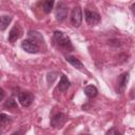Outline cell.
Listing matches in <instances>:
<instances>
[{
	"mask_svg": "<svg viewBox=\"0 0 135 135\" xmlns=\"http://www.w3.org/2000/svg\"><path fill=\"white\" fill-rule=\"evenodd\" d=\"M66 61H68L70 64H72L75 69H77V70H79V71H83V70H84V66H83L82 62H81L79 59H77L76 57L66 56Z\"/></svg>",
	"mask_w": 135,
	"mask_h": 135,
	"instance_id": "obj_9",
	"label": "cell"
},
{
	"mask_svg": "<svg viewBox=\"0 0 135 135\" xmlns=\"http://www.w3.org/2000/svg\"><path fill=\"white\" fill-rule=\"evenodd\" d=\"M11 21H12L11 16H1L0 17V31H4L8 26Z\"/></svg>",
	"mask_w": 135,
	"mask_h": 135,
	"instance_id": "obj_15",
	"label": "cell"
},
{
	"mask_svg": "<svg viewBox=\"0 0 135 135\" xmlns=\"http://www.w3.org/2000/svg\"><path fill=\"white\" fill-rule=\"evenodd\" d=\"M5 97V92H4V90L3 89H1L0 88V101L1 100H3V98Z\"/></svg>",
	"mask_w": 135,
	"mask_h": 135,
	"instance_id": "obj_19",
	"label": "cell"
},
{
	"mask_svg": "<svg viewBox=\"0 0 135 135\" xmlns=\"http://www.w3.org/2000/svg\"><path fill=\"white\" fill-rule=\"evenodd\" d=\"M71 83H70V80L68 79V77L65 75H62L60 80H59V83H58V90L60 92H65L69 90Z\"/></svg>",
	"mask_w": 135,
	"mask_h": 135,
	"instance_id": "obj_11",
	"label": "cell"
},
{
	"mask_svg": "<svg viewBox=\"0 0 135 135\" xmlns=\"http://www.w3.org/2000/svg\"><path fill=\"white\" fill-rule=\"evenodd\" d=\"M84 17H85L86 23L90 24V25H95V24H97V23L100 22V16L96 12L85 9L84 11Z\"/></svg>",
	"mask_w": 135,
	"mask_h": 135,
	"instance_id": "obj_5",
	"label": "cell"
},
{
	"mask_svg": "<svg viewBox=\"0 0 135 135\" xmlns=\"http://www.w3.org/2000/svg\"><path fill=\"white\" fill-rule=\"evenodd\" d=\"M105 134H115V135H119L120 133H119L117 130H115V128H112L111 130H108V131L105 132Z\"/></svg>",
	"mask_w": 135,
	"mask_h": 135,
	"instance_id": "obj_18",
	"label": "cell"
},
{
	"mask_svg": "<svg viewBox=\"0 0 135 135\" xmlns=\"http://www.w3.org/2000/svg\"><path fill=\"white\" fill-rule=\"evenodd\" d=\"M21 47L27 52V53H31V54H37L39 52V46L37 43L33 42L32 40L27 39V40H23L21 42Z\"/></svg>",
	"mask_w": 135,
	"mask_h": 135,
	"instance_id": "obj_6",
	"label": "cell"
},
{
	"mask_svg": "<svg viewBox=\"0 0 135 135\" xmlns=\"http://www.w3.org/2000/svg\"><path fill=\"white\" fill-rule=\"evenodd\" d=\"M1 133H2V131H1V130H0V134H1Z\"/></svg>",
	"mask_w": 135,
	"mask_h": 135,
	"instance_id": "obj_20",
	"label": "cell"
},
{
	"mask_svg": "<svg viewBox=\"0 0 135 135\" xmlns=\"http://www.w3.org/2000/svg\"><path fill=\"white\" fill-rule=\"evenodd\" d=\"M71 22L73 24V26L75 27H79L82 23V11L80 8V6H75L72 11L71 14Z\"/></svg>",
	"mask_w": 135,
	"mask_h": 135,
	"instance_id": "obj_3",
	"label": "cell"
},
{
	"mask_svg": "<svg viewBox=\"0 0 135 135\" xmlns=\"http://www.w3.org/2000/svg\"><path fill=\"white\" fill-rule=\"evenodd\" d=\"M18 100L22 107H30L34 100V97L28 92H20L18 94Z\"/></svg>",
	"mask_w": 135,
	"mask_h": 135,
	"instance_id": "obj_7",
	"label": "cell"
},
{
	"mask_svg": "<svg viewBox=\"0 0 135 135\" xmlns=\"http://www.w3.org/2000/svg\"><path fill=\"white\" fill-rule=\"evenodd\" d=\"M4 108H6V109H17V103L14 100V98H9L4 103Z\"/></svg>",
	"mask_w": 135,
	"mask_h": 135,
	"instance_id": "obj_16",
	"label": "cell"
},
{
	"mask_svg": "<svg viewBox=\"0 0 135 135\" xmlns=\"http://www.w3.org/2000/svg\"><path fill=\"white\" fill-rule=\"evenodd\" d=\"M21 35H22V30H21V27H20L18 24H16V25H14L13 28L9 31V34H8V41L12 42V43H14L15 41H17V40L20 38Z\"/></svg>",
	"mask_w": 135,
	"mask_h": 135,
	"instance_id": "obj_8",
	"label": "cell"
},
{
	"mask_svg": "<svg viewBox=\"0 0 135 135\" xmlns=\"http://www.w3.org/2000/svg\"><path fill=\"white\" fill-rule=\"evenodd\" d=\"M83 92H84V94L86 95V97H89V98H93V97L97 96V94H98V90H97V88L94 86V85H92V84L86 85V86L84 88Z\"/></svg>",
	"mask_w": 135,
	"mask_h": 135,
	"instance_id": "obj_13",
	"label": "cell"
},
{
	"mask_svg": "<svg viewBox=\"0 0 135 135\" xmlns=\"http://www.w3.org/2000/svg\"><path fill=\"white\" fill-rule=\"evenodd\" d=\"M27 35H28V37H30V40H32L33 42H40V43H42V42H44V40H43V37L41 36V34L40 33H38V32H36V31H28V33H27Z\"/></svg>",
	"mask_w": 135,
	"mask_h": 135,
	"instance_id": "obj_12",
	"label": "cell"
},
{
	"mask_svg": "<svg viewBox=\"0 0 135 135\" xmlns=\"http://www.w3.org/2000/svg\"><path fill=\"white\" fill-rule=\"evenodd\" d=\"M54 2H55L54 0H43L42 5H41L42 11H43L44 13H46V14L51 13V11H52V8H53V6H54Z\"/></svg>",
	"mask_w": 135,
	"mask_h": 135,
	"instance_id": "obj_14",
	"label": "cell"
},
{
	"mask_svg": "<svg viewBox=\"0 0 135 135\" xmlns=\"http://www.w3.org/2000/svg\"><path fill=\"white\" fill-rule=\"evenodd\" d=\"M128 81H129V73L128 72L123 73V74H121L119 76V79H118V90H119L120 93L124 91Z\"/></svg>",
	"mask_w": 135,
	"mask_h": 135,
	"instance_id": "obj_10",
	"label": "cell"
},
{
	"mask_svg": "<svg viewBox=\"0 0 135 135\" xmlns=\"http://www.w3.org/2000/svg\"><path fill=\"white\" fill-rule=\"evenodd\" d=\"M53 42L58 49H60V50H62L64 52L74 51V46H73V44L71 42V39L66 35H64V33H62V32H59V31L54 32Z\"/></svg>",
	"mask_w": 135,
	"mask_h": 135,
	"instance_id": "obj_1",
	"label": "cell"
},
{
	"mask_svg": "<svg viewBox=\"0 0 135 135\" xmlns=\"http://www.w3.org/2000/svg\"><path fill=\"white\" fill-rule=\"evenodd\" d=\"M11 121V117L6 114H0V126H5Z\"/></svg>",
	"mask_w": 135,
	"mask_h": 135,
	"instance_id": "obj_17",
	"label": "cell"
},
{
	"mask_svg": "<svg viewBox=\"0 0 135 135\" xmlns=\"http://www.w3.org/2000/svg\"><path fill=\"white\" fill-rule=\"evenodd\" d=\"M69 14V7L64 2H59L55 9V16L58 21H64Z\"/></svg>",
	"mask_w": 135,
	"mask_h": 135,
	"instance_id": "obj_2",
	"label": "cell"
},
{
	"mask_svg": "<svg viewBox=\"0 0 135 135\" xmlns=\"http://www.w3.org/2000/svg\"><path fill=\"white\" fill-rule=\"evenodd\" d=\"M66 121V116L63 113H58L51 119V127L54 129H60Z\"/></svg>",
	"mask_w": 135,
	"mask_h": 135,
	"instance_id": "obj_4",
	"label": "cell"
}]
</instances>
